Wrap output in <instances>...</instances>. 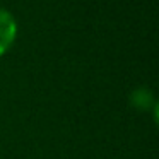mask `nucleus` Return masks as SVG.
<instances>
[{
  "label": "nucleus",
  "instance_id": "f257e3e1",
  "mask_svg": "<svg viewBox=\"0 0 159 159\" xmlns=\"http://www.w3.org/2000/svg\"><path fill=\"white\" fill-rule=\"evenodd\" d=\"M17 38V22L7 9L0 7V57L11 50Z\"/></svg>",
  "mask_w": 159,
  "mask_h": 159
},
{
  "label": "nucleus",
  "instance_id": "f03ea898",
  "mask_svg": "<svg viewBox=\"0 0 159 159\" xmlns=\"http://www.w3.org/2000/svg\"><path fill=\"white\" fill-rule=\"evenodd\" d=\"M130 104L140 111H149L151 108L154 110L157 106V103L154 99V94L147 87H139V89H135L130 94Z\"/></svg>",
  "mask_w": 159,
  "mask_h": 159
}]
</instances>
